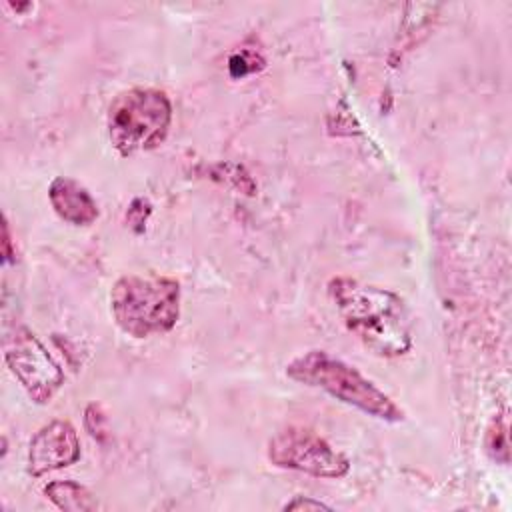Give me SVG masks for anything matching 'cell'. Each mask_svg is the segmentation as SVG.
<instances>
[{
	"label": "cell",
	"instance_id": "9",
	"mask_svg": "<svg viewBox=\"0 0 512 512\" xmlns=\"http://www.w3.org/2000/svg\"><path fill=\"white\" fill-rule=\"evenodd\" d=\"M46 498L60 510L66 512H90L98 508L92 492L72 480H54L44 486Z\"/></svg>",
	"mask_w": 512,
	"mask_h": 512
},
{
	"label": "cell",
	"instance_id": "11",
	"mask_svg": "<svg viewBox=\"0 0 512 512\" xmlns=\"http://www.w3.org/2000/svg\"><path fill=\"white\" fill-rule=\"evenodd\" d=\"M230 74L232 76H246L248 72H254L256 68H252L250 66V60H248V56L244 54V52H240V54H234L232 58H230Z\"/></svg>",
	"mask_w": 512,
	"mask_h": 512
},
{
	"label": "cell",
	"instance_id": "10",
	"mask_svg": "<svg viewBox=\"0 0 512 512\" xmlns=\"http://www.w3.org/2000/svg\"><path fill=\"white\" fill-rule=\"evenodd\" d=\"M284 510H330V506H326L320 500H312L308 496H296L294 500L284 504Z\"/></svg>",
	"mask_w": 512,
	"mask_h": 512
},
{
	"label": "cell",
	"instance_id": "1",
	"mask_svg": "<svg viewBox=\"0 0 512 512\" xmlns=\"http://www.w3.org/2000/svg\"><path fill=\"white\" fill-rule=\"evenodd\" d=\"M328 294L344 326L376 356L398 358L412 348V318L392 290L350 276L328 282Z\"/></svg>",
	"mask_w": 512,
	"mask_h": 512
},
{
	"label": "cell",
	"instance_id": "7",
	"mask_svg": "<svg viewBox=\"0 0 512 512\" xmlns=\"http://www.w3.org/2000/svg\"><path fill=\"white\" fill-rule=\"evenodd\" d=\"M80 460V438L68 420L44 424L30 440L28 474L40 478Z\"/></svg>",
	"mask_w": 512,
	"mask_h": 512
},
{
	"label": "cell",
	"instance_id": "2",
	"mask_svg": "<svg viewBox=\"0 0 512 512\" xmlns=\"http://www.w3.org/2000/svg\"><path fill=\"white\" fill-rule=\"evenodd\" d=\"M286 376L298 384L320 388L332 398L358 408L360 412L384 420L402 422L404 410L358 368L324 352L308 350L286 364Z\"/></svg>",
	"mask_w": 512,
	"mask_h": 512
},
{
	"label": "cell",
	"instance_id": "5",
	"mask_svg": "<svg viewBox=\"0 0 512 512\" xmlns=\"http://www.w3.org/2000/svg\"><path fill=\"white\" fill-rule=\"evenodd\" d=\"M4 360L36 404L50 402L64 384V370L26 326L14 328L4 338Z\"/></svg>",
	"mask_w": 512,
	"mask_h": 512
},
{
	"label": "cell",
	"instance_id": "3",
	"mask_svg": "<svg viewBox=\"0 0 512 512\" xmlns=\"http://www.w3.org/2000/svg\"><path fill=\"white\" fill-rule=\"evenodd\" d=\"M110 312L132 338L170 332L180 316V284L160 274L122 276L110 290Z\"/></svg>",
	"mask_w": 512,
	"mask_h": 512
},
{
	"label": "cell",
	"instance_id": "4",
	"mask_svg": "<svg viewBox=\"0 0 512 512\" xmlns=\"http://www.w3.org/2000/svg\"><path fill=\"white\" fill-rule=\"evenodd\" d=\"M172 124V102L158 88H130L120 92L106 116L108 138L120 156H134L158 148Z\"/></svg>",
	"mask_w": 512,
	"mask_h": 512
},
{
	"label": "cell",
	"instance_id": "6",
	"mask_svg": "<svg viewBox=\"0 0 512 512\" xmlns=\"http://www.w3.org/2000/svg\"><path fill=\"white\" fill-rule=\"evenodd\" d=\"M268 460L284 470L304 472L316 478H342L350 460L308 428H286L268 442Z\"/></svg>",
	"mask_w": 512,
	"mask_h": 512
},
{
	"label": "cell",
	"instance_id": "8",
	"mask_svg": "<svg viewBox=\"0 0 512 512\" xmlns=\"http://www.w3.org/2000/svg\"><path fill=\"white\" fill-rule=\"evenodd\" d=\"M48 198L54 212L72 226H88L100 214L92 194L80 182L68 176H58L50 182Z\"/></svg>",
	"mask_w": 512,
	"mask_h": 512
},
{
	"label": "cell",
	"instance_id": "12",
	"mask_svg": "<svg viewBox=\"0 0 512 512\" xmlns=\"http://www.w3.org/2000/svg\"><path fill=\"white\" fill-rule=\"evenodd\" d=\"M12 240H10V228H8V222L4 218L2 222V248H4V262H12L14 258V252H12Z\"/></svg>",
	"mask_w": 512,
	"mask_h": 512
}]
</instances>
